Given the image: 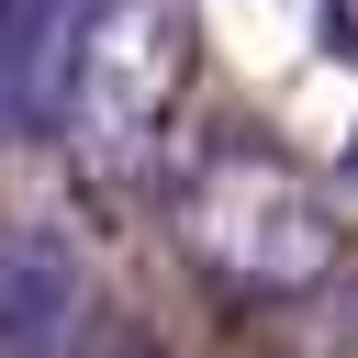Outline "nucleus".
I'll return each mask as SVG.
<instances>
[{"label":"nucleus","mask_w":358,"mask_h":358,"mask_svg":"<svg viewBox=\"0 0 358 358\" xmlns=\"http://www.w3.org/2000/svg\"><path fill=\"white\" fill-rule=\"evenodd\" d=\"M179 235H190V257H201L224 291H257V302L324 291V280L347 268L336 213H324L280 157H246V145H213V157L179 179Z\"/></svg>","instance_id":"obj_1"},{"label":"nucleus","mask_w":358,"mask_h":358,"mask_svg":"<svg viewBox=\"0 0 358 358\" xmlns=\"http://www.w3.org/2000/svg\"><path fill=\"white\" fill-rule=\"evenodd\" d=\"M179 67H190V11L179 0H101L90 11V56H78V145L101 157H134L168 101H179Z\"/></svg>","instance_id":"obj_2"},{"label":"nucleus","mask_w":358,"mask_h":358,"mask_svg":"<svg viewBox=\"0 0 358 358\" xmlns=\"http://www.w3.org/2000/svg\"><path fill=\"white\" fill-rule=\"evenodd\" d=\"M101 0H0V134H67L78 123V56Z\"/></svg>","instance_id":"obj_3"},{"label":"nucleus","mask_w":358,"mask_h":358,"mask_svg":"<svg viewBox=\"0 0 358 358\" xmlns=\"http://www.w3.org/2000/svg\"><path fill=\"white\" fill-rule=\"evenodd\" d=\"M90 280L56 235H0V358H67Z\"/></svg>","instance_id":"obj_4"},{"label":"nucleus","mask_w":358,"mask_h":358,"mask_svg":"<svg viewBox=\"0 0 358 358\" xmlns=\"http://www.w3.org/2000/svg\"><path fill=\"white\" fill-rule=\"evenodd\" d=\"M347 358H358V336H347Z\"/></svg>","instance_id":"obj_5"}]
</instances>
